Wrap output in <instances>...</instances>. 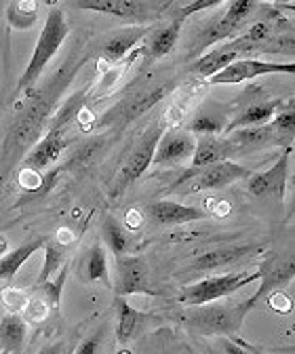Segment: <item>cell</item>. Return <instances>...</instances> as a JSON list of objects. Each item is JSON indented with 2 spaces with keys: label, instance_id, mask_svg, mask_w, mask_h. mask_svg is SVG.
I'll list each match as a JSON object with an SVG mask.
<instances>
[{
  "label": "cell",
  "instance_id": "cell-1",
  "mask_svg": "<svg viewBox=\"0 0 295 354\" xmlns=\"http://www.w3.org/2000/svg\"><path fill=\"white\" fill-rule=\"evenodd\" d=\"M84 62H87V55L70 57L45 82V86H42L40 91H34L28 97L26 108L21 110V114L15 118V122L7 131L3 154H0V180L11 173L13 165L21 158V154L28 152L30 146L40 138V133H42V129H45V122H47V116L53 112L59 95L64 93V88L70 84L74 74L84 66Z\"/></svg>",
  "mask_w": 295,
  "mask_h": 354
},
{
  "label": "cell",
  "instance_id": "cell-2",
  "mask_svg": "<svg viewBox=\"0 0 295 354\" xmlns=\"http://www.w3.org/2000/svg\"><path fill=\"white\" fill-rule=\"evenodd\" d=\"M70 34V26L66 19V13L57 7H53L47 15V21L40 30V36L36 40V47L32 51V57L28 62V68L23 70L17 86H15V97L28 100L34 93V86L40 80V74L45 72L47 64L57 55L61 44L66 42Z\"/></svg>",
  "mask_w": 295,
  "mask_h": 354
},
{
  "label": "cell",
  "instance_id": "cell-3",
  "mask_svg": "<svg viewBox=\"0 0 295 354\" xmlns=\"http://www.w3.org/2000/svg\"><path fill=\"white\" fill-rule=\"evenodd\" d=\"M164 131H166V122L164 120H156V122H152L144 131V136L135 142V146L131 148L129 156L122 160L116 180H114V184L110 188V198H118L126 188H129L133 182H137L140 177L152 167V158H154L156 146H158L160 138L164 136Z\"/></svg>",
  "mask_w": 295,
  "mask_h": 354
},
{
  "label": "cell",
  "instance_id": "cell-4",
  "mask_svg": "<svg viewBox=\"0 0 295 354\" xmlns=\"http://www.w3.org/2000/svg\"><path fill=\"white\" fill-rule=\"evenodd\" d=\"M247 310L242 304H204L184 315L186 325L200 335H234L242 327Z\"/></svg>",
  "mask_w": 295,
  "mask_h": 354
},
{
  "label": "cell",
  "instance_id": "cell-5",
  "mask_svg": "<svg viewBox=\"0 0 295 354\" xmlns=\"http://www.w3.org/2000/svg\"><path fill=\"white\" fill-rule=\"evenodd\" d=\"M169 91H171V82L160 80V82H148L144 88H135L129 95H124L116 106H112L99 120L97 127L108 129H122L135 118L144 116L150 108H154Z\"/></svg>",
  "mask_w": 295,
  "mask_h": 354
},
{
  "label": "cell",
  "instance_id": "cell-6",
  "mask_svg": "<svg viewBox=\"0 0 295 354\" xmlns=\"http://www.w3.org/2000/svg\"><path fill=\"white\" fill-rule=\"evenodd\" d=\"M256 9H258V5L249 3V0H234V3H230L226 7L224 15L213 19L204 30H200V34L196 36V40L192 44V57L198 59L200 55H204V51L209 47H216L220 42L238 38L240 28L245 26V21Z\"/></svg>",
  "mask_w": 295,
  "mask_h": 354
},
{
  "label": "cell",
  "instance_id": "cell-7",
  "mask_svg": "<svg viewBox=\"0 0 295 354\" xmlns=\"http://www.w3.org/2000/svg\"><path fill=\"white\" fill-rule=\"evenodd\" d=\"M262 279V272H230V274H218V277H207L194 285H188L182 293H180V301L188 308L194 306H204V304H213L216 299L228 297L232 293H236L238 289L253 285L256 281Z\"/></svg>",
  "mask_w": 295,
  "mask_h": 354
},
{
  "label": "cell",
  "instance_id": "cell-8",
  "mask_svg": "<svg viewBox=\"0 0 295 354\" xmlns=\"http://www.w3.org/2000/svg\"><path fill=\"white\" fill-rule=\"evenodd\" d=\"M262 53H264V44L249 42L242 36H238L218 44L213 51L200 55L194 64H190V72L200 78H211L238 59H253V55H262Z\"/></svg>",
  "mask_w": 295,
  "mask_h": 354
},
{
  "label": "cell",
  "instance_id": "cell-9",
  "mask_svg": "<svg viewBox=\"0 0 295 354\" xmlns=\"http://www.w3.org/2000/svg\"><path fill=\"white\" fill-rule=\"evenodd\" d=\"M74 7L91 13L112 15L133 26H148L150 21L158 19L164 9L160 5L148 3V0H78Z\"/></svg>",
  "mask_w": 295,
  "mask_h": 354
},
{
  "label": "cell",
  "instance_id": "cell-10",
  "mask_svg": "<svg viewBox=\"0 0 295 354\" xmlns=\"http://www.w3.org/2000/svg\"><path fill=\"white\" fill-rule=\"evenodd\" d=\"M251 173H253L251 169H247L242 165H236L232 160H226V162H216V165H209V167H202V169L186 171V175L175 186L188 184V192L220 190V188H226V186H230L234 182L247 180Z\"/></svg>",
  "mask_w": 295,
  "mask_h": 354
},
{
  "label": "cell",
  "instance_id": "cell-11",
  "mask_svg": "<svg viewBox=\"0 0 295 354\" xmlns=\"http://www.w3.org/2000/svg\"><path fill=\"white\" fill-rule=\"evenodd\" d=\"M289 169H291V146L283 148V154L270 169L251 173L247 177L249 194L256 198H276L278 203H283L287 180H289Z\"/></svg>",
  "mask_w": 295,
  "mask_h": 354
},
{
  "label": "cell",
  "instance_id": "cell-12",
  "mask_svg": "<svg viewBox=\"0 0 295 354\" xmlns=\"http://www.w3.org/2000/svg\"><path fill=\"white\" fill-rule=\"evenodd\" d=\"M293 72H295L293 62L276 64V62H262L253 57V59H238L230 64L216 76L207 78V82L209 84H240L245 80H253L264 74H293Z\"/></svg>",
  "mask_w": 295,
  "mask_h": 354
},
{
  "label": "cell",
  "instance_id": "cell-13",
  "mask_svg": "<svg viewBox=\"0 0 295 354\" xmlns=\"http://www.w3.org/2000/svg\"><path fill=\"white\" fill-rule=\"evenodd\" d=\"M68 120L64 116H57L51 124V129L45 133L42 138L23 158V169H32V171H45L47 167L55 165L57 158L61 156V152L66 150L68 142L64 138V131H66Z\"/></svg>",
  "mask_w": 295,
  "mask_h": 354
},
{
  "label": "cell",
  "instance_id": "cell-14",
  "mask_svg": "<svg viewBox=\"0 0 295 354\" xmlns=\"http://www.w3.org/2000/svg\"><path fill=\"white\" fill-rule=\"evenodd\" d=\"M194 148H196V140L188 131H164V136L156 146L152 165L160 169L180 167L186 160H192Z\"/></svg>",
  "mask_w": 295,
  "mask_h": 354
},
{
  "label": "cell",
  "instance_id": "cell-15",
  "mask_svg": "<svg viewBox=\"0 0 295 354\" xmlns=\"http://www.w3.org/2000/svg\"><path fill=\"white\" fill-rule=\"evenodd\" d=\"M112 287L118 297L133 295V293H154L148 285V266L142 257L122 255L116 259V279Z\"/></svg>",
  "mask_w": 295,
  "mask_h": 354
},
{
  "label": "cell",
  "instance_id": "cell-16",
  "mask_svg": "<svg viewBox=\"0 0 295 354\" xmlns=\"http://www.w3.org/2000/svg\"><path fill=\"white\" fill-rule=\"evenodd\" d=\"M289 102L285 100H272V97H264V100H251L245 104L242 110H238L234 114V118L226 124L224 136L236 131V129H249V127H264L268 124Z\"/></svg>",
  "mask_w": 295,
  "mask_h": 354
},
{
  "label": "cell",
  "instance_id": "cell-17",
  "mask_svg": "<svg viewBox=\"0 0 295 354\" xmlns=\"http://www.w3.org/2000/svg\"><path fill=\"white\" fill-rule=\"evenodd\" d=\"M260 272H262V279H260L262 285H260V289L253 293L249 299L242 301V308L247 310V313L260 299H264L272 289H278V287H285L287 283H291V279L295 274V261H293L291 255H287L283 259H268L262 266V268H260Z\"/></svg>",
  "mask_w": 295,
  "mask_h": 354
},
{
  "label": "cell",
  "instance_id": "cell-18",
  "mask_svg": "<svg viewBox=\"0 0 295 354\" xmlns=\"http://www.w3.org/2000/svg\"><path fill=\"white\" fill-rule=\"evenodd\" d=\"M146 213L158 226H182V224L200 221L207 217V213L202 209L182 205L175 201H154L146 207Z\"/></svg>",
  "mask_w": 295,
  "mask_h": 354
},
{
  "label": "cell",
  "instance_id": "cell-19",
  "mask_svg": "<svg viewBox=\"0 0 295 354\" xmlns=\"http://www.w3.org/2000/svg\"><path fill=\"white\" fill-rule=\"evenodd\" d=\"M262 251L258 245H234V247H222V249H211L207 253H200L196 259H192L190 270L192 272H211V270H222L228 266H234L236 261L249 257L251 253Z\"/></svg>",
  "mask_w": 295,
  "mask_h": 354
},
{
  "label": "cell",
  "instance_id": "cell-20",
  "mask_svg": "<svg viewBox=\"0 0 295 354\" xmlns=\"http://www.w3.org/2000/svg\"><path fill=\"white\" fill-rule=\"evenodd\" d=\"M196 140V148H194V156H192V169H202L216 162H226L232 156L240 154V150L224 136H200L194 138Z\"/></svg>",
  "mask_w": 295,
  "mask_h": 354
},
{
  "label": "cell",
  "instance_id": "cell-21",
  "mask_svg": "<svg viewBox=\"0 0 295 354\" xmlns=\"http://www.w3.org/2000/svg\"><path fill=\"white\" fill-rule=\"evenodd\" d=\"M152 32L150 26H129V28H122L118 32H114L102 47V55L108 64H118L122 62L126 55H129L135 47L137 42L148 38Z\"/></svg>",
  "mask_w": 295,
  "mask_h": 354
},
{
  "label": "cell",
  "instance_id": "cell-22",
  "mask_svg": "<svg viewBox=\"0 0 295 354\" xmlns=\"http://www.w3.org/2000/svg\"><path fill=\"white\" fill-rule=\"evenodd\" d=\"M184 21L186 19L175 13L173 19L169 21V24H164L160 28H152V32L148 36V42H146V49H144L152 62H156V59H160V57H164V55H169V53L173 51Z\"/></svg>",
  "mask_w": 295,
  "mask_h": 354
},
{
  "label": "cell",
  "instance_id": "cell-23",
  "mask_svg": "<svg viewBox=\"0 0 295 354\" xmlns=\"http://www.w3.org/2000/svg\"><path fill=\"white\" fill-rule=\"evenodd\" d=\"M45 243H47V236H38V239L28 241L26 245H21V247H17V249H13L7 255L0 257V283H5V287H11V283H13V279L19 272L21 266L36 251H40L42 247H45Z\"/></svg>",
  "mask_w": 295,
  "mask_h": 354
},
{
  "label": "cell",
  "instance_id": "cell-24",
  "mask_svg": "<svg viewBox=\"0 0 295 354\" xmlns=\"http://www.w3.org/2000/svg\"><path fill=\"white\" fill-rule=\"evenodd\" d=\"M114 310H116V342L120 346H126L148 317L126 304L124 297H118V295L114 299Z\"/></svg>",
  "mask_w": 295,
  "mask_h": 354
},
{
  "label": "cell",
  "instance_id": "cell-25",
  "mask_svg": "<svg viewBox=\"0 0 295 354\" xmlns=\"http://www.w3.org/2000/svg\"><path fill=\"white\" fill-rule=\"evenodd\" d=\"M28 337V323L21 315L7 313L0 321V352H19Z\"/></svg>",
  "mask_w": 295,
  "mask_h": 354
},
{
  "label": "cell",
  "instance_id": "cell-26",
  "mask_svg": "<svg viewBox=\"0 0 295 354\" xmlns=\"http://www.w3.org/2000/svg\"><path fill=\"white\" fill-rule=\"evenodd\" d=\"M226 129V116L224 112H220L216 106H204L200 108L194 118L188 124V133L194 138L200 136H224Z\"/></svg>",
  "mask_w": 295,
  "mask_h": 354
},
{
  "label": "cell",
  "instance_id": "cell-27",
  "mask_svg": "<svg viewBox=\"0 0 295 354\" xmlns=\"http://www.w3.org/2000/svg\"><path fill=\"white\" fill-rule=\"evenodd\" d=\"M82 268H84V279L89 283H102L104 287H112V279L108 272V257L102 243H93L89 247Z\"/></svg>",
  "mask_w": 295,
  "mask_h": 354
},
{
  "label": "cell",
  "instance_id": "cell-28",
  "mask_svg": "<svg viewBox=\"0 0 295 354\" xmlns=\"http://www.w3.org/2000/svg\"><path fill=\"white\" fill-rule=\"evenodd\" d=\"M42 251H45V263H42V270H40V277H38L36 285L47 283L49 279H53L64 268L66 259H68V253H70V247L57 243L55 239H47Z\"/></svg>",
  "mask_w": 295,
  "mask_h": 354
},
{
  "label": "cell",
  "instance_id": "cell-29",
  "mask_svg": "<svg viewBox=\"0 0 295 354\" xmlns=\"http://www.w3.org/2000/svg\"><path fill=\"white\" fill-rule=\"evenodd\" d=\"M102 232H104L106 245L110 247V251H112V255H114L116 259L122 257V255H126V251H129L131 236H129V232L124 230V226L120 224L118 219H114L112 215H108V217L104 219Z\"/></svg>",
  "mask_w": 295,
  "mask_h": 354
},
{
  "label": "cell",
  "instance_id": "cell-30",
  "mask_svg": "<svg viewBox=\"0 0 295 354\" xmlns=\"http://www.w3.org/2000/svg\"><path fill=\"white\" fill-rule=\"evenodd\" d=\"M7 21L13 30H30L38 21V3H34V0H15L7 9Z\"/></svg>",
  "mask_w": 295,
  "mask_h": 354
},
{
  "label": "cell",
  "instance_id": "cell-31",
  "mask_svg": "<svg viewBox=\"0 0 295 354\" xmlns=\"http://www.w3.org/2000/svg\"><path fill=\"white\" fill-rule=\"evenodd\" d=\"M68 272H70V266L66 263L64 268H61L53 279H49L47 283H42V285H36V287H34V293L40 295L42 299H45V301L49 304L51 313H57V310H59L61 293H64V285H66Z\"/></svg>",
  "mask_w": 295,
  "mask_h": 354
},
{
  "label": "cell",
  "instance_id": "cell-32",
  "mask_svg": "<svg viewBox=\"0 0 295 354\" xmlns=\"http://www.w3.org/2000/svg\"><path fill=\"white\" fill-rule=\"evenodd\" d=\"M270 127H272L274 133H276L278 144H285V148L293 144V133H295V108H293V102H289V104L270 120Z\"/></svg>",
  "mask_w": 295,
  "mask_h": 354
},
{
  "label": "cell",
  "instance_id": "cell-33",
  "mask_svg": "<svg viewBox=\"0 0 295 354\" xmlns=\"http://www.w3.org/2000/svg\"><path fill=\"white\" fill-rule=\"evenodd\" d=\"M49 315H51L49 304H47L45 299H42L40 295H36V293L32 291V295L28 297V304H26V308H23V313H21L23 321H26V323H32V325H40V323H45V321H47Z\"/></svg>",
  "mask_w": 295,
  "mask_h": 354
},
{
  "label": "cell",
  "instance_id": "cell-34",
  "mask_svg": "<svg viewBox=\"0 0 295 354\" xmlns=\"http://www.w3.org/2000/svg\"><path fill=\"white\" fill-rule=\"evenodd\" d=\"M28 297L30 295L26 291L15 289V287H3V289H0V299H3L7 313H11V315H21L23 313Z\"/></svg>",
  "mask_w": 295,
  "mask_h": 354
},
{
  "label": "cell",
  "instance_id": "cell-35",
  "mask_svg": "<svg viewBox=\"0 0 295 354\" xmlns=\"http://www.w3.org/2000/svg\"><path fill=\"white\" fill-rule=\"evenodd\" d=\"M99 344H102V331H97V333H93L89 337H84L76 346V350H72V354H97Z\"/></svg>",
  "mask_w": 295,
  "mask_h": 354
},
{
  "label": "cell",
  "instance_id": "cell-36",
  "mask_svg": "<svg viewBox=\"0 0 295 354\" xmlns=\"http://www.w3.org/2000/svg\"><path fill=\"white\" fill-rule=\"evenodd\" d=\"M19 184L21 188L26 190H38L42 186V175L38 171H32V169H23L19 173Z\"/></svg>",
  "mask_w": 295,
  "mask_h": 354
},
{
  "label": "cell",
  "instance_id": "cell-37",
  "mask_svg": "<svg viewBox=\"0 0 295 354\" xmlns=\"http://www.w3.org/2000/svg\"><path fill=\"white\" fill-rule=\"evenodd\" d=\"M270 301H272V308H278L280 313H289L291 310V299L283 293H276L274 297H270Z\"/></svg>",
  "mask_w": 295,
  "mask_h": 354
},
{
  "label": "cell",
  "instance_id": "cell-38",
  "mask_svg": "<svg viewBox=\"0 0 295 354\" xmlns=\"http://www.w3.org/2000/svg\"><path fill=\"white\" fill-rule=\"evenodd\" d=\"M66 352V344L64 342H53V344H47L45 348H40L36 354H64Z\"/></svg>",
  "mask_w": 295,
  "mask_h": 354
},
{
  "label": "cell",
  "instance_id": "cell-39",
  "mask_svg": "<svg viewBox=\"0 0 295 354\" xmlns=\"http://www.w3.org/2000/svg\"><path fill=\"white\" fill-rule=\"evenodd\" d=\"M222 346H224V352L226 354H249L242 346H238V344H234V342H222Z\"/></svg>",
  "mask_w": 295,
  "mask_h": 354
},
{
  "label": "cell",
  "instance_id": "cell-40",
  "mask_svg": "<svg viewBox=\"0 0 295 354\" xmlns=\"http://www.w3.org/2000/svg\"><path fill=\"white\" fill-rule=\"evenodd\" d=\"M9 253V239L7 236H0V257Z\"/></svg>",
  "mask_w": 295,
  "mask_h": 354
},
{
  "label": "cell",
  "instance_id": "cell-41",
  "mask_svg": "<svg viewBox=\"0 0 295 354\" xmlns=\"http://www.w3.org/2000/svg\"><path fill=\"white\" fill-rule=\"evenodd\" d=\"M118 354H131V352H129V350H120Z\"/></svg>",
  "mask_w": 295,
  "mask_h": 354
},
{
  "label": "cell",
  "instance_id": "cell-42",
  "mask_svg": "<svg viewBox=\"0 0 295 354\" xmlns=\"http://www.w3.org/2000/svg\"><path fill=\"white\" fill-rule=\"evenodd\" d=\"M64 354H72V350H66V352H64Z\"/></svg>",
  "mask_w": 295,
  "mask_h": 354
}]
</instances>
